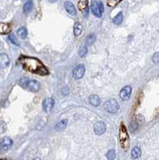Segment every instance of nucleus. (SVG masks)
<instances>
[{
  "label": "nucleus",
  "instance_id": "1",
  "mask_svg": "<svg viewBox=\"0 0 159 160\" xmlns=\"http://www.w3.org/2000/svg\"><path fill=\"white\" fill-rule=\"evenodd\" d=\"M18 62L25 70L31 73L36 74L41 76H46L49 75L47 67L39 59H36L35 57L21 55L18 58Z\"/></svg>",
  "mask_w": 159,
  "mask_h": 160
},
{
  "label": "nucleus",
  "instance_id": "2",
  "mask_svg": "<svg viewBox=\"0 0 159 160\" xmlns=\"http://www.w3.org/2000/svg\"><path fill=\"white\" fill-rule=\"evenodd\" d=\"M119 142L121 148L124 150H127L130 146V137H129L127 129L123 123H121L119 128Z\"/></svg>",
  "mask_w": 159,
  "mask_h": 160
},
{
  "label": "nucleus",
  "instance_id": "3",
  "mask_svg": "<svg viewBox=\"0 0 159 160\" xmlns=\"http://www.w3.org/2000/svg\"><path fill=\"white\" fill-rule=\"evenodd\" d=\"M19 84L23 89L28 90L31 92H38L40 89V85L36 80H30L24 78L20 80Z\"/></svg>",
  "mask_w": 159,
  "mask_h": 160
},
{
  "label": "nucleus",
  "instance_id": "4",
  "mask_svg": "<svg viewBox=\"0 0 159 160\" xmlns=\"http://www.w3.org/2000/svg\"><path fill=\"white\" fill-rule=\"evenodd\" d=\"M119 105H118L117 100H115L114 98H111L110 100H108L104 104V109L106 111L111 114H114L118 111Z\"/></svg>",
  "mask_w": 159,
  "mask_h": 160
},
{
  "label": "nucleus",
  "instance_id": "5",
  "mask_svg": "<svg viewBox=\"0 0 159 160\" xmlns=\"http://www.w3.org/2000/svg\"><path fill=\"white\" fill-rule=\"evenodd\" d=\"M91 11L93 12V14L97 16V17L100 18L103 14L104 7L103 4L101 1H93L91 3Z\"/></svg>",
  "mask_w": 159,
  "mask_h": 160
},
{
  "label": "nucleus",
  "instance_id": "6",
  "mask_svg": "<svg viewBox=\"0 0 159 160\" xmlns=\"http://www.w3.org/2000/svg\"><path fill=\"white\" fill-rule=\"evenodd\" d=\"M85 74V66L84 65L80 64L78 66H77L74 70H73V77L75 79H82Z\"/></svg>",
  "mask_w": 159,
  "mask_h": 160
},
{
  "label": "nucleus",
  "instance_id": "7",
  "mask_svg": "<svg viewBox=\"0 0 159 160\" xmlns=\"http://www.w3.org/2000/svg\"><path fill=\"white\" fill-rule=\"evenodd\" d=\"M131 92H132L131 87H130V86H126V87H123V88L121 89V91H120V94H119L121 100H123V101H126V100H128L129 98L130 97Z\"/></svg>",
  "mask_w": 159,
  "mask_h": 160
},
{
  "label": "nucleus",
  "instance_id": "8",
  "mask_svg": "<svg viewBox=\"0 0 159 160\" xmlns=\"http://www.w3.org/2000/svg\"><path fill=\"white\" fill-rule=\"evenodd\" d=\"M10 64V58L7 54L6 53H2L0 54V68L4 69L7 68Z\"/></svg>",
  "mask_w": 159,
  "mask_h": 160
},
{
  "label": "nucleus",
  "instance_id": "9",
  "mask_svg": "<svg viewBox=\"0 0 159 160\" xmlns=\"http://www.w3.org/2000/svg\"><path fill=\"white\" fill-rule=\"evenodd\" d=\"M106 130V126L103 122L99 121V122L95 123V125H94V132H95L96 135H102L103 133H105Z\"/></svg>",
  "mask_w": 159,
  "mask_h": 160
},
{
  "label": "nucleus",
  "instance_id": "10",
  "mask_svg": "<svg viewBox=\"0 0 159 160\" xmlns=\"http://www.w3.org/2000/svg\"><path fill=\"white\" fill-rule=\"evenodd\" d=\"M55 106V100L52 98H47L43 101L42 107L46 112H49Z\"/></svg>",
  "mask_w": 159,
  "mask_h": 160
},
{
  "label": "nucleus",
  "instance_id": "11",
  "mask_svg": "<svg viewBox=\"0 0 159 160\" xmlns=\"http://www.w3.org/2000/svg\"><path fill=\"white\" fill-rule=\"evenodd\" d=\"M12 143H13V142H12V140L10 138L5 137L0 142V147H1V149L3 150H7L10 148V146H12Z\"/></svg>",
  "mask_w": 159,
  "mask_h": 160
},
{
  "label": "nucleus",
  "instance_id": "12",
  "mask_svg": "<svg viewBox=\"0 0 159 160\" xmlns=\"http://www.w3.org/2000/svg\"><path fill=\"white\" fill-rule=\"evenodd\" d=\"M64 7H65L66 12L68 14H71V15H76L77 14L76 9H75V7L74 6V4L71 3L70 2H65Z\"/></svg>",
  "mask_w": 159,
  "mask_h": 160
},
{
  "label": "nucleus",
  "instance_id": "13",
  "mask_svg": "<svg viewBox=\"0 0 159 160\" xmlns=\"http://www.w3.org/2000/svg\"><path fill=\"white\" fill-rule=\"evenodd\" d=\"M11 31V27L8 23H0V34L1 35H7Z\"/></svg>",
  "mask_w": 159,
  "mask_h": 160
},
{
  "label": "nucleus",
  "instance_id": "14",
  "mask_svg": "<svg viewBox=\"0 0 159 160\" xmlns=\"http://www.w3.org/2000/svg\"><path fill=\"white\" fill-rule=\"evenodd\" d=\"M67 125V120L64 119V120H61L60 122H59L55 126V130L57 131H62L66 127Z\"/></svg>",
  "mask_w": 159,
  "mask_h": 160
},
{
  "label": "nucleus",
  "instance_id": "15",
  "mask_svg": "<svg viewBox=\"0 0 159 160\" xmlns=\"http://www.w3.org/2000/svg\"><path fill=\"white\" fill-rule=\"evenodd\" d=\"M83 32V25L80 23H76L74 27V34L75 36H78Z\"/></svg>",
  "mask_w": 159,
  "mask_h": 160
},
{
  "label": "nucleus",
  "instance_id": "16",
  "mask_svg": "<svg viewBox=\"0 0 159 160\" xmlns=\"http://www.w3.org/2000/svg\"><path fill=\"white\" fill-rule=\"evenodd\" d=\"M141 155H142V151H141V149L139 148V146H135L133 148L131 151V155L132 158L133 159H139V157L141 156Z\"/></svg>",
  "mask_w": 159,
  "mask_h": 160
},
{
  "label": "nucleus",
  "instance_id": "17",
  "mask_svg": "<svg viewBox=\"0 0 159 160\" xmlns=\"http://www.w3.org/2000/svg\"><path fill=\"white\" fill-rule=\"evenodd\" d=\"M90 104L93 105L94 107H98V105L100 104V98L98 95L93 94L90 97Z\"/></svg>",
  "mask_w": 159,
  "mask_h": 160
},
{
  "label": "nucleus",
  "instance_id": "18",
  "mask_svg": "<svg viewBox=\"0 0 159 160\" xmlns=\"http://www.w3.org/2000/svg\"><path fill=\"white\" fill-rule=\"evenodd\" d=\"M17 34L21 38H25L27 35V30L25 27H21L20 28L18 29Z\"/></svg>",
  "mask_w": 159,
  "mask_h": 160
},
{
  "label": "nucleus",
  "instance_id": "19",
  "mask_svg": "<svg viewBox=\"0 0 159 160\" xmlns=\"http://www.w3.org/2000/svg\"><path fill=\"white\" fill-rule=\"evenodd\" d=\"M122 20H123V14H122V12H119V13L114 18L113 23L116 25H120L121 23H122Z\"/></svg>",
  "mask_w": 159,
  "mask_h": 160
},
{
  "label": "nucleus",
  "instance_id": "20",
  "mask_svg": "<svg viewBox=\"0 0 159 160\" xmlns=\"http://www.w3.org/2000/svg\"><path fill=\"white\" fill-rule=\"evenodd\" d=\"M87 5H88V1L87 0H82L78 2V9L80 11L85 12L87 10Z\"/></svg>",
  "mask_w": 159,
  "mask_h": 160
},
{
  "label": "nucleus",
  "instance_id": "21",
  "mask_svg": "<svg viewBox=\"0 0 159 160\" xmlns=\"http://www.w3.org/2000/svg\"><path fill=\"white\" fill-rule=\"evenodd\" d=\"M33 8V2L32 1H27L26 2L23 6V11H24L25 13H28L32 10Z\"/></svg>",
  "mask_w": 159,
  "mask_h": 160
},
{
  "label": "nucleus",
  "instance_id": "22",
  "mask_svg": "<svg viewBox=\"0 0 159 160\" xmlns=\"http://www.w3.org/2000/svg\"><path fill=\"white\" fill-rule=\"evenodd\" d=\"M96 40V36L94 34H91V35H89L86 38V44L87 45H92L93 42H95Z\"/></svg>",
  "mask_w": 159,
  "mask_h": 160
},
{
  "label": "nucleus",
  "instance_id": "23",
  "mask_svg": "<svg viewBox=\"0 0 159 160\" xmlns=\"http://www.w3.org/2000/svg\"><path fill=\"white\" fill-rule=\"evenodd\" d=\"M106 158L108 160H114L116 158V152L114 150H110L106 154Z\"/></svg>",
  "mask_w": 159,
  "mask_h": 160
},
{
  "label": "nucleus",
  "instance_id": "24",
  "mask_svg": "<svg viewBox=\"0 0 159 160\" xmlns=\"http://www.w3.org/2000/svg\"><path fill=\"white\" fill-rule=\"evenodd\" d=\"M87 47L86 45H83L79 49V51H78V55L80 57H84V56L87 55Z\"/></svg>",
  "mask_w": 159,
  "mask_h": 160
},
{
  "label": "nucleus",
  "instance_id": "25",
  "mask_svg": "<svg viewBox=\"0 0 159 160\" xmlns=\"http://www.w3.org/2000/svg\"><path fill=\"white\" fill-rule=\"evenodd\" d=\"M8 38H9V40H10V42H12L13 44H14V45H16V46H18V42L17 39H16V38H15V36H14V35H9Z\"/></svg>",
  "mask_w": 159,
  "mask_h": 160
},
{
  "label": "nucleus",
  "instance_id": "26",
  "mask_svg": "<svg viewBox=\"0 0 159 160\" xmlns=\"http://www.w3.org/2000/svg\"><path fill=\"white\" fill-rule=\"evenodd\" d=\"M121 1H116V0H110V1H107V5L109 7H114V6H116L117 4H118Z\"/></svg>",
  "mask_w": 159,
  "mask_h": 160
},
{
  "label": "nucleus",
  "instance_id": "27",
  "mask_svg": "<svg viewBox=\"0 0 159 160\" xmlns=\"http://www.w3.org/2000/svg\"><path fill=\"white\" fill-rule=\"evenodd\" d=\"M159 54L158 52H156L154 55V56H153V61L155 63H158V59H159Z\"/></svg>",
  "mask_w": 159,
  "mask_h": 160
},
{
  "label": "nucleus",
  "instance_id": "28",
  "mask_svg": "<svg viewBox=\"0 0 159 160\" xmlns=\"http://www.w3.org/2000/svg\"><path fill=\"white\" fill-rule=\"evenodd\" d=\"M33 160H42L40 158H35V159H34Z\"/></svg>",
  "mask_w": 159,
  "mask_h": 160
},
{
  "label": "nucleus",
  "instance_id": "29",
  "mask_svg": "<svg viewBox=\"0 0 159 160\" xmlns=\"http://www.w3.org/2000/svg\"><path fill=\"white\" fill-rule=\"evenodd\" d=\"M0 149H1V147H0Z\"/></svg>",
  "mask_w": 159,
  "mask_h": 160
}]
</instances>
